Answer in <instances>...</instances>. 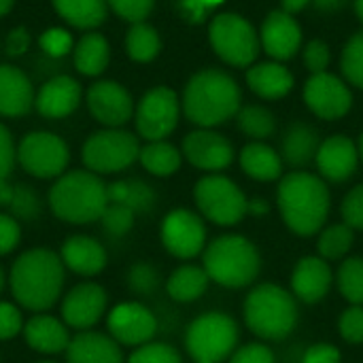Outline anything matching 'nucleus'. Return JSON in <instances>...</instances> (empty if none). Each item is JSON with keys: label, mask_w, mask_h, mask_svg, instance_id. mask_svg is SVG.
I'll use <instances>...</instances> for the list:
<instances>
[{"label": "nucleus", "mask_w": 363, "mask_h": 363, "mask_svg": "<svg viewBox=\"0 0 363 363\" xmlns=\"http://www.w3.org/2000/svg\"><path fill=\"white\" fill-rule=\"evenodd\" d=\"M64 264L60 253L36 247L23 251L11 266L6 277L11 294L19 308L32 313L49 311L64 289Z\"/></svg>", "instance_id": "f257e3e1"}, {"label": "nucleus", "mask_w": 363, "mask_h": 363, "mask_svg": "<svg viewBox=\"0 0 363 363\" xmlns=\"http://www.w3.org/2000/svg\"><path fill=\"white\" fill-rule=\"evenodd\" d=\"M279 208L294 234L313 236L330 213L328 185L311 172H291L279 183Z\"/></svg>", "instance_id": "f03ea898"}, {"label": "nucleus", "mask_w": 363, "mask_h": 363, "mask_svg": "<svg viewBox=\"0 0 363 363\" xmlns=\"http://www.w3.org/2000/svg\"><path fill=\"white\" fill-rule=\"evenodd\" d=\"M49 206L66 223L83 225L100 221L108 206L106 183L91 170L64 172L49 189Z\"/></svg>", "instance_id": "7ed1b4c3"}, {"label": "nucleus", "mask_w": 363, "mask_h": 363, "mask_svg": "<svg viewBox=\"0 0 363 363\" xmlns=\"http://www.w3.org/2000/svg\"><path fill=\"white\" fill-rule=\"evenodd\" d=\"M183 108L189 121L213 128L238 115L240 89L228 72L208 68L194 74L187 83Z\"/></svg>", "instance_id": "20e7f679"}, {"label": "nucleus", "mask_w": 363, "mask_h": 363, "mask_svg": "<svg viewBox=\"0 0 363 363\" xmlns=\"http://www.w3.org/2000/svg\"><path fill=\"white\" fill-rule=\"evenodd\" d=\"M202 268L206 270L211 281L223 287L238 289L251 285L257 279L262 259L249 238L228 234L213 240L204 249Z\"/></svg>", "instance_id": "39448f33"}, {"label": "nucleus", "mask_w": 363, "mask_h": 363, "mask_svg": "<svg viewBox=\"0 0 363 363\" xmlns=\"http://www.w3.org/2000/svg\"><path fill=\"white\" fill-rule=\"evenodd\" d=\"M247 328L264 340L287 338L298 323V306L294 294L266 283L255 287L245 300Z\"/></svg>", "instance_id": "423d86ee"}, {"label": "nucleus", "mask_w": 363, "mask_h": 363, "mask_svg": "<svg viewBox=\"0 0 363 363\" xmlns=\"http://www.w3.org/2000/svg\"><path fill=\"white\" fill-rule=\"evenodd\" d=\"M238 345V325L223 313H206L194 319L185 334L187 353L196 363H221Z\"/></svg>", "instance_id": "0eeeda50"}, {"label": "nucleus", "mask_w": 363, "mask_h": 363, "mask_svg": "<svg viewBox=\"0 0 363 363\" xmlns=\"http://www.w3.org/2000/svg\"><path fill=\"white\" fill-rule=\"evenodd\" d=\"M140 145L134 134L125 130H102L91 134L81 151L83 164L96 174L121 172L138 160Z\"/></svg>", "instance_id": "6e6552de"}, {"label": "nucleus", "mask_w": 363, "mask_h": 363, "mask_svg": "<svg viewBox=\"0 0 363 363\" xmlns=\"http://www.w3.org/2000/svg\"><path fill=\"white\" fill-rule=\"evenodd\" d=\"M211 45L223 62L236 68L253 64L259 53L257 32L236 13H221L213 19Z\"/></svg>", "instance_id": "1a4fd4ad"}, {"label": "nucleus", "mask_w": 363, "mask_h": 363, "mask_svg": "<svg viewBox=\"0 0 363 363\" xmlns=\"http://www.w3.org/2000/svg\"><path fill=\"white\" fill-rule=\"evenodd\" d=\"M194 198L202 215L217 225H236L247 215L249 200L234 181L221 174L200 179Z\"/></svg>", "instance_id": "9d476101"}, {"label": "nucleus", "mask_w": 363, "mask_h": 363, "mask_svg": "<svg viewBox=\"0 0 363 363\" xmlns=\"http://www.w3.org/2000/svg\"><path fill=\"white\" fill-rule=\"evenodd\" d=\"M17 160L21 168L36 179H57L70 162V151L60 136L51 132H32L19 143Z\"/></svg>", "instance_id": "9b49d317"}, {"label": "nucleus", "mask_w": 363, "mask_h": 363, "mask_svg": "<svg viewBox=\"0 0 363 363\" xmlns=\"http://www.w3.org/2000/svg\"><path fill=\"white\" fill-rule=\"evenodd\" d=\"M160 236L164 249L179 259H191L206 249V228L202 219L187 208L170 211L162 221Z\"/></svg>", "instance_id": "f8f14e48"}, {"label": "nucleus", "mask_w": 363, "mask_h": 363, "mask_svg": "<svg viewBox=\"0 0 363 363\" xmlns=\"http://www.w3.org/2000/svg\"><path fill=\"white\" fill-rule=\"evenodd\" d=\"M179 123V100L168 87H155L136 108V130L149 143L164 140Z\"/></svg>", "instance_id": "ddd939ff"}, {"label": "nucleus", "mask_w": 363, "mask_h": 363, "mask_svg": "<svg viewBox=\"0 0 363 363\" xmlns=\"http://www.w3.org/2000/svg\"><path fill=\"white\" fill-rule=\"evenodd\" d=\"M108 336L121 347H143L157 332L155 315L140 302H121L106 317Z\"/></svg>", "instance_id": "4468645a"}, {"label": "nucleus", "mask_w": 363, "mask_h": 363, "mask_svg": "<svg viewBox=\"0 0 363 363\" xmlns=\"http://www.w3.org/2000/svg\"><path fill=\"white\" fill-rule=\"evenodd\" d=\"M106 304H108L106 289L94 281H83L64 296L60 315L68 328L85 332L91 330L104 317Z\"/></svg>", "instance_id": "2eb2a0df"}, {"label": "nucleus", "mask_w": 363, "mask_h": 363, "mask_svg": "<svg viewBox=\"0 0 363 363\" xmlns=\"http://www.w3.org/2000/svg\"><path fill=\"white\" fill-rule=\"evenodd\" d=\"M304 100L308 108L321 119H340L351 108V91L349 87L330 72L313 74L304 87Z\"/></svg>", "instance_id": "dca6fc26"}, {"label": "nucleus", "mask_w": 363, "mask_h": 363, "mask_svg": "<svg viewBox=\"0 0 363 363\" xmlns=\"http://www.w3.org/2000/svg\"><path fill=\"white\" fill-rule=\"evenodd\" d=\"M183 153L191 166L208 172L223 170L234 160V149L230 140L211 130H196L187 134L183 140Z\"/></svg>", "instance_id": "f3484780"}, {"label": "nucleus", "mask_w": 363, "mask_h": 363, "mask_svg": "<svg viewBox=\"0 0 363 363\" xmlns=\"http://www.w3.org/2000/svg\"><path fill=\"white\" fill-rule=\"evenodd\" d=\"M87 106L91 115L108 128H119L128 123L134 111L130 94L115 81L94 83L87 91Z\"/></svg>", "instance_id": "a211bd4d"}, {"label": "nucleus", "mask_w": 363, "mask_h": 363, "mask_svg": "<svg viewBox=\"0 0 363 363\" xmlns=\"http://www.w3.org/2000/svg\"><path fill=\"white\" fill-rule=\"evenodd\" d=\"M60 259L64 268L79 277H96L108 264L106 249L96 238L85 234L68 236L60 247Z\"/></svg>", "instance_id": "6ab92c4d"}, {"label": "nucleus", "mask_w": 363, "mask_h": 363, "mask_svg": "<svg viewBox=\"0 0 363 363\" xmlns=\"http://www.w3.org/2000/svg\"><path fill=\"white\" fill-rule=\"evenodd\" d=\"M23 340L26 345L40 353V355H57L66 353L70 345V334L68 325L47 313H36L23 323Z\"/></svg>", "instance_id": "aec40b11"}, {"label": "nucleus", "mask_w": 363, "mask_h": 363, "mask_svg": "<svg viewBox=\"0 0 363 363\" xmlns=\"http://www.w3.org/2000/svg\"><path fill=\"white\" fill-rule=\"evenodd\" d=\"M317 166L323 179L332 183H342L353 177L359 164V149L347 136H332L321 143L317 151Z\"/></svg>", "instance_id": "412c9836"}, {"label": "nucleus", "mask_w": 363, "mask_h": 363, "mask_svg": "<svg viewBox=\"0 0 363 363\" xmlns=\"http://www.w3.org/2000/svg\"><path fill=\"white\" fill-rule=\"evenodd\" d=\"M332 287V268L323 257H302L291 274V294L306 302H321Z\"/></svg>", "instance_id": "4be33fe9"}, {"label": "nucleus", "mask_w": 363, "mask_h": 363, "mask_svg": "<svg viewBox=\"0 0 363 363\" xmlns=\"http://www.w3.org/2000/svg\"><path fill=\"white\" fill-rule=\"evenodd\" d=\"M302 43V32L298 21L285 11H274L266 17L262 26V45L274 60H289L296 55Z\"/></svg>", "instance_id": "5701e85b"}, {"label": "nucleus", "mask_w": 363, "mask_h": 363, "mask_svg": "<svg viewBox=\"0 0 363 363\" xmlns=\"http://www.w3.org/2000/svg\"><path fill=\"white\" fill-rule=\"evenodd\" d=\"M81 102V85L72 77H55L47 81L34 98L36 111L47 119H62L74 113Z\"/></svg>", "instance_id": "b1692460"}, {"label": "nucleus", "mask_w": 363, "mask_h": 363, "mask_svg": "<svg viewBox=\"0 0 363 363\" xmlns=\"http://www.w3.org/2000/svg\"><path fill=\"white\" fill-rule=\"evenodd\" d=\"M66 363H125L121 345H117L108 334L100 332H79L70 338L66 349Z\"/></svg>", "instance_id": "393cba45"}, {"label": "nucleus", "mask_w": 363, "mask_h": 363, "mask_svg": "<svg viewBox=\"0 0 363 363\" xmlns=\"http://www.w3.org/2000/svg\"><path fill=\"white\" fill-rule=\"evenodd\" d=\"M34 91L30 79L15 66L0 64V115L21 117L32 108Z\"/></svg>", "instance_id": "a878e982"}, {"label": "nucleus", "mask_w": 363, "mask_h": 363, "mask_svg": "<svg viewBox=\"0 0 363 363\" xmlns=\"http://www.w3.org/2000/svg\"><path fill=\"white\" fill-rule=\"evenodd\" d=\"M247 83L257 96H262L266 100H277L291 91L294 77L285 66H281L277 62H264V64L249 68Z\"/></svg>", "instance_id": "bb28decb"}, {"label": "nucleus", "mask_w": 363, "mask_h": 363, "mask_svg": "<svg viewBox=\"0 0 363 363\" xmlns=\"http://www.w3.org/2000/svg\"><path fill=\"white\" fill-rule=\"evenodd\" d=\"M319 147V134L315 128L306 123H294L283 138V157L289 166H306L317 157Z\"/></svg>", "instance_id": "cd10ccee"}, {"label": "nucleus", "mask_w": 363, "mask_h": 363, "mask_svg": "<svg viewBox=\"0 0 363 363\" xmlns=\"http://www.w3.org/2000/svg\"><path fill=\"white\" fill-rule=\"evenodd\" d=\"M240 166L255 181H274L283 170L279 153L264 143L247 145L240 153Z\"/></svg>", "instance_id": "c85d7f7f"}, {"label": "nucleus", "mask_w": 363, "mask_h": 363, "mask_svg": "<svg viewBox=\"0 0 363 363\" xmlns=\"http://www.w3.org/2000/svg\"><path fill=\"white\" fill-rule=\"evenodd\" d=\"M208 281L211 279H208L204 268L187 264V266L177 268L168 277L166 289H168V296L174 302H194V300H198L206 291Z\"/></svg>", "instance_id": "c756f323"}, {"label": "nucleus", "mask_w": 363, "mask_h": 363, "mask_svg": "<svg viewBox=\"0 0 363 363\" xmlns=\"http://www.w3.org/2000/svg\"><path fill=\"white\" fill-rule=\"evenodd\" d=\"M108 64V43L102 34L89 32L74 47V66L81 74L96 77Z\"/></svg>", "instance_id": "7c9ffc66"}, {"label": "nucleus", "mask_w": 363, "mask_h": 363, "mask_svg": "<svg viewBox=\"0 0 363 363\" xmlns=\"http://www.w3.org/2000/svg\"><path fill=\"white\" fill-rule=\"evenodd\" d=\"M53 6L74 28H96L106 19V0H53Z\"/></svg>", "instance_id": "2f4dec72"}, {"label": "nucleus", "mask_w": 363, "mask_h": 363, "mask_svg": "<svg viewBox=\"0 0 363 363\" xmlns=\"http://www.w3.org/2000/svg\"><path fill=\"white\" fill-rule=\"evenodd\" d=\"M138 160L143 168L155 177H170L181 168V153L177 151V147L164 140L145 145L138 153Z\"/></svg>", "instance_id": "473e14b6"}, {"label": "nucleus", "mask_w": 363, "mask_h": 363, "mask_svg": "<svg viewBox=\"0 0 363 363\" xmlns=\"http://www.w3.org/2000/svg\"><path fill=\"white\" fill-rule=\"evenodd\" d=\"M106 194H108V202L125 204L134 213H147L153 206V202H155L153 189L147 187L140 181H117V183H111V185H106Z\"/></svg>", "instance_id": "72a5a7b5"}, {"label": "nucleus", "mask_w": 363, "mask_h": 363, "mask_svg": "<svg viewBox=\"0 0 363 363\" xmlns=\"http://www.w3.org/2000/svg\"><path fill=\"white\" fill-rule=\"evenodd\" d=\"M125 47H128V53L132 60L136 62H151L157 53H160V36L157 32L147 26V23H134L128 32V38H125Z\"/></svg>", "instance_id": "f704fd0d"}, {"label": "nucleus", "mask_w": 363, "mask_h": 363, "mask_svg": "<svg viewBox=\"0 0 363 363\" xmlns=\"http://www.w3.org/2000/svg\"><path fill=\"white\" fill-rule=\"evenodd\" d=\"M353 240H355V234H353V228L347 225V223H334L330 228H325L319 236V253L325 262L330 259H340L345 257L351 247H353Z\"/></svg>", "instance_id": "c9c22d12"}, {"label": "nucleus", "mask_w": 363, "mask_h": 363, "mask_svg": "<svg viewBox=\"0 0 363 363\" xmlns=\"http://www.w3.org/2000/svg\"><path fill=\"white\" fill-rule=\"evenodd\" d=\"M338 289L353 306L363 304V257H349L338 270Z\"/></svg>", "instance_id": "e433bc0d"}, {"label": "nucleus", "mask_w": 363, "mask_h": 363, "mask_svg": "<svg viewBox=\"0 0 363 363\" xmlns=\"http://www.w3.org/2000/svg\"><path fill=\"white\" fill-rule=\"evenodd\" d=\"M238 125L240 130L251 136V138H268L274 134V117L268 108H262V106H245L238 111Z\"/></svg>", "instance_id": "4c0bfd02"}, {"label": "nucleus", "mask_w": 363, "mask_h": 363, "mask_svg": "<svg viewBox=\"0 0 363 363\" xmlns=\"http://www.w3.org/2000/svg\"><path fill=\"white\" fill-rule=\"evenodd\" d=\"M342 72L345 77L363 89V32H357L342 51Z\"/></svg>", "instance_id": "58836bf2"}, {"label": "nucleus", "mask_w": 363, "mask_h": 363, "mask_svg": "<svg viewBox=\"0 0 363 363\" xmlns=\"http://www.w3.org/2000/svg\"><path fill=\"white\" fill-rule=\"evenodd\" d=\"M125 363H183L179 351L166 342H147L136 347Z\"/></svg>", "instance_id": "ea45409f"}, {"label": "nucleus", "mask_w": 363, "mask_h": 363, "mask_svg": "<svg viewBox=\"0 0 363 363\" xmlns=\"http://www.w3.org/2000/svg\"><path fill=\"white\" fill-rule=\"evenodd\" d=\"M11 215L15 219H23V221H32L40 215V202L34 189L26 187V185H15L13 187V198H11Z\"/></svg>", "instance_id": "a19ab883"}, {"label": "nucleus", "mask_w": 363, "mask_h": 363, "mask_svg": "<svg viewBox=\"0 0 363 363\" xmlns=\"http://www.w3.org/2000/svg\"><path fill=\"white\" fill-rule=\"evenodd\" d=\"M134 219H136V213L125 206V204H115V202H108L104 215H102V225L104 230L111 234V236H125L132 225H134Z\"/></svg>", "instance_id": "79ce46f5"}, {"label": "nucleus", "mask_w": 363, "mask_h": 363, "mask_svg": "<svg viewBox=\"0 0 363 363\" xmlns=\"http://www.w3.org/2000/svg\"><path fill=\"white\" fill-rule=\"evenodd\" d=\"M160 285V277L155 272L153 266L149 264H134L128 272V287L134 291V294H140V296H149L157 289Z\"/></svg>", "instance_id": "37998d69"}, {"label": "nucleus", "mask_w": 363, "mask_h": 363, "mask_svg": "<svg viewBox=\"0 0 363 363\" xmlns=\"http://www.w3.org/2000/svg\"><path fill=\"white\" fill-rule=\"evenodd\" d=\"M23 317L19 306L0 300V340H13L23 332Z\"/></svg>", "instance_id": "c03bdc74"}, {"label": "nucleus", "mask_w": 363, "mask_h": 363, "mask_svg": "<svg viewBox=\"0 0 363 363\" xmlns=\"http://www.w3.org/2000/svg\"><path fill=\"white\" fill-rule=\"evenodd\" d=\"M338 330L347 342L351 345L363 342V306H351L349 311H345L340 317Z\"/></svg>", "instance_id": "a18cd8bd"}, {"label": "nucleus", "mask_w": 363, "mask_h": 363, "mask_svg": "<svg viewBox=\"0 0 363 363\" xmlns=\"http://www.w3.org/2000/svg\"><path fill=\"white\" fill-rule=\"evenodd\" d=\"M108 4L113 6V11L119 17H123L132 23L145 21V17L153 9V0H108Z\"/></svg>", "instance_id": "49530a36"}, {"label": "nucleus", "mask_w": 363, "mask_h": 363, "mask_svg": "<svg viewBox=\"0 0 363 363\" xmlns=\"http://www.w3.org/2000/svg\"><path fill=\"white\" fill-rule=\"evenodd\" d=\"M342 219L353 230H363V185H357L342 200Z\"/></svg>", "instance_id": "de8ad7c7"}, {"label": "nucleus", "mask_w": 363, "mask_h": 363, "mask_svg": "<svg viewBox=\"0 0 363 363\" xmlns=\"http://www.w3.org/2000/svg\"><path fill=\"white\" fill-rule=\"evenodd\" d=\"M21 240V228L9 213H0V257L13 253Z\"/></svg>", "instance_id": "09e8293b"}, {"label": "nucleus", "mask_w": 363, "mask_h": 363, "mask_svg": "<svg viewBox=\"0 0 363 363\" xmlns=\"http://www.w3.org/2000/svg\"><path fill=\"white\" fill-rule=\"evenodd\" d=\"M230 363H274V353L259 342H251L240 347L232 355Z\"/></svg>", "instance_id": "8fccbe9b"}, {"label": "nucleus", "mask_w": 363, "mask_h": 363, "mask_svg": "<svg viewBox=\"0 0 363 363\" xmlns=\"http://www.w3.org/2000/svg\"><path fill=\"white\" fill-rule=\"evenodd\" d=\"M304 62L308 66V70L313 74L325 72L328 64H330V49L323 40H313L308 43L306 51H304Z\"/></svg>", "instance_id": "3c124183"}, {"label": "nucleus", "mask_w": 363, "mask_h": 363, "mask_svg": "<svg viewBox=\"0 0 363 363\" xmlns=\"http://www.w3.org/2000/svg\"><path fill=\"white\" fill-rule=\"evenodd\" d=\"M15 164V145L11 132L0 123V181H6Z\"/></svg>", "instance_id": "603ef678"}, {"label": "nucleus", "mask_w": 363, "mask_h": 363, "mask_svg": "<svg viewBox=\"0 0 363 363\" xmlns=\"http://www.w3.org/2000/svg\"><path fill=\"white\" fill-rule=\"evenodd\" d=\"M40 45L51 53V55H64L68 49H70V36L55 28V30H47L40 38Z\"/></svg>", "instance_id": "864d4df0"}, {"label": "nucleus", "mask_w": 363, "mask_h": 363, "mask_svg": "<svg viewBox=\"0 0 363 363\" xmlns=\"http://www.w3.org/2000/svg\"><path fill=\"white\" fill-rule=\"evenodd\" d=\"M302 363H340V351L332 345H315L311 347L304 357H302Z\"/></svg>", "instance_id": "5fc2aeb1"}, {"label": "nucleus", "mask_w": 363, "mask_h": 363, "mask_svg": "<svg viewBox=\"0 0 363 363\" xmlns=\"http://www.w3.org/2000/svg\"><path fill=\"white\" fill-rule=\"evenodd\" d=\"M28 45H30V36H28L26 28L13 30V32L9 34V38H6V51H9L11 55H21V53L28 49Z\"/></svg>", "instance_id": "6e6d98bb"}, {"label": "nucleus", "mask_w": 363, "mask_h": 363, "mask_svg": "<svg viewBox=\"0 0 363 363\" xmlns=\"http://www.w3.org/2000/svg\"><path fill=\"white\" fill-rule=\"evenodd\" d=\"M313 4L319 9V11H325V13H334V11H340L347 0H313Z\"/></svg>", "instance_id": "4d7b16f0"}, {"label": "nucleus", "mask_w": 363, "mask_h": 363, "mask_svg": "<svg viewBox=\"0 0 363 363\" xmlns=\"http://www.w3.org/2000/svg\"><path fill=\"white\" fill-rule=\"evenodd\" d=\"M270 206L264 202V200H249L247 202V213L249 215H255V217H262V215H268Z\"/></svg>", "instance_id": "13d9d810"}, {"label": "nucleus", "mask_w": 363, "mask_h": 363, "mask_svg": "<svg viewBox=\"0 0 363 363\" xmlns=\"http://www.w3.org/2000/svg\"><path fill=\"white\" fill-rule=\"evenodd\" d=\"M281 2H283V11H285L287 15H294V13L302 11L311 0H281Z\"/></svg>", "instance_id": "bf43d9fd"}, {"label": "nucleus", "mask_w": 363, "mask_h": 363, "mask_svg": "<svg viewBox=\"0 0 363 363\" xmlns=\"http://www.w3.org/2000/svg\"><path fill=\"white\" fill-rule=\"evenodd\" d=\"M13 198V187L6 181H0V206H9Z\"/></svg>", "instance_id": "052dcab7"}, {"label": "nucleus", "mask_w": 363, "mask_h": 363, "mask_svg": "<svg viewBox=\"0 0 363 363\" xmlns=\"http://www.w3.org/2000/svg\"><path fill=\"white\" fill-rule=\"evenodd\" d=\"M13 2H15V0H0V17H4V15L11 11Z\"/></svg>", "instance_id": "680f3d73"}, {"label": "nucleus", "mask_w": 363, "mask_h": 363, "mask_svg": "<svg viewBox=\"0 0 363 363\" xmlns=\"http://www.w3.org/2000/svg\"><path fill=\"white\" fill-rule=\"evenodd\" d=\"M355 11H357V17L363 21V0H355Z\"/></svg>", "instance_id": "e2e57ef3"}, {"label": "nucleus", "mask_w": 363, "mask_h": 363, "mask_svg": "<svg viewBox=\"0 0 363 363\" xmlns=\"http://www.w3.org/2000/svg\"><path fill=\"white\" fill-rule=\"evenodd\" d=\"M4 283H6V277H4V272H2V268H0V294H2V289H4Z\"/></svg>", "instance_id": "0e129e2a"}, {"label": "nucleus", "mask_w": 363, "mask_h": 363, "mask_svg": "<svg viewBox=\"0 0 363 363\" xmlns=\"http://www.w3.org/2000/svg\"><path fill=\"white\" fill-rule=\"evenodd\" d=\"M359 155H362V160H363V134H362V138H359Z\"/></svg>", "instance_id": "69168bd1"}, {"label": "nucleus", "mask_w": 363, "mask_h": 363, "mask_svg": "<svg viewBox=\"0 0 363 363\" xmlns=\"http://www.w3.org/2000/svg\"><path fill=\"white\" fill-rule=\"evenodd\" d=\"M36 363H55V362H36Z\"/></svg>", "instance_id": "338daca9"}]
</instances>
